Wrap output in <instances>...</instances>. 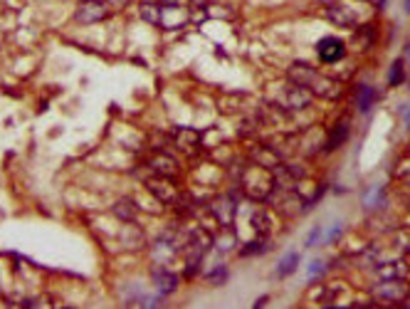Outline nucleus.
Listing matches in <instances>:
<instances>
[{
	"instance_id": "nucleus-1",
	"label": "nucleus",
	"mask_w": 410,
	"mask_h": 309,
	"mask_svg": "<svg viewBox=\"0 0 410 309\" xmlns=\"http://www.w3.org/2000/svg\"><path fill=\"white\" fill-rule=\"evenodd\" d=\"M287 79L294 82V85L304 87V89L312 92V97L326 99V102H334V99L341 97V89L344 85L338 79L329 77V74H321L319 70H314L307 62H294L287 70Z\"/></svg>"
},
{
	"instance_id": "nucleus-2",
	"label": "nucleus",
	"mask_w": 410,
	"mask_h": 309,
	"mask_svg": "<svg viewBox=\"0 0 410 309\" xmlns=\"http://www.w3.org/2000/svg\"><path fill=\"white\" fill-rule=\"evenodd\" d=\"M240 186H242V193L245 198L250 200H267L274 191V176H272V171L265 169V166L250 164L242 166V176H240Z\"/></svg>"
},
{
	"instance_id": "nucleus-3",
	"label": "nucleus",
	"mask_w": 410,
	"mask_h": 309,
	"mask_svg": "<svg viewBox=\"0 0 410 309\" xmlns=\"http://www.w3.org/2000/svg\"><path fill=\"white\" fill-rule=\"evenodd\" d=\"M191 20V8L188 0H161V18L158 28L163 30H181Z\"/></svg>"
},
{
	"instance_id": "nucleus-4",
	"label": "nucleus",
	"mask_w": 410,
	"mask_h": 309,
	"mask_svg": "<svg viewBox=\"0 0 410 309\" xmlns=\"http://www.w3.org/2000/svg\"><path fill=\"white\" fill-rule=\"evenodd\" d=\"M312 99H314L312 92L304 89V87H299V85H294V82H290V85L279 92L277 107L284 111H302L312 104Z\"/></svg>"
},
{
	"instance_id": "nucleus-5",
	"label": "nucleus",
	"mask_w": 410,
	"mask_h": 309,
	"mask_svg": "<svg viewBox=\"0 0 410 309\" xmlns=\"http://www.w3.org/2000/svg\"><path fill=\"white\" fill-rule=\"evenodd\" d=\"M267 200H272V203H274V208L282 213L284 218H296V215H302V213L307 211V206H304V198L296 193V191H279V188H274Z\"/></svg>"
},
{
	"instance_id": "nucleus-6",
	"label": "nucleus",
	"mask_w": 410,
	"mask_h": 309,
	"mask_svg": "<svg viewBox=\"0 0 410 309\" xmlns=\"http://www.w3.org/2000/svg\"><path fill=\"white\" fill-rule=\"evenodd\" d=\"M376 302H405L410 297V282L403 279H380L374 287Z\"/></svg>"
},
{
	"instance_id": "nucleus-7",
	"label": "nucleus",
	"mask_w": 410,
	"mask_h": 309,
	"mask_svg": "<svg viewBox=\"0 0 410 309\" xmlns=\"http://www.w3.org/2000/svg\"><path fill=\"white\" fill-rule=\"evenodd\" d=\"M146 188H149L161 203H166V206H175V203L181 200V191H178V186L173 183V178L153 176L146 181Z\"/></svg>"
},
{
	"instance_id": "nucleus-8",
	"label": "nucleus",
	"mask_w": 410,
	"mask_h": 309,
	"mask_svg": "<svg viewBox=\"0 0 410 309\" xmlns=\"http://www.w3.org/2000/svg\"><path fill=\"white\" fill-rule=\"evenodd\" d=\"M107 15H109L107 3H102V0H82V6H77V10H74V20L79 25L102 23Z\"/></svg>"
},
{
	"instance_id": "nucleus-9",
	"label": "nucleus",
	"mask_w": 410,
	"mask_h": 309,
	"mask_svg": "<svg viewBox=\"0 0 410 309\" xmlns=\"http://www.w3.org/2000/svg\"><path fill=\"white\" fill-rule=\"evenodd\" d=\"M149 171H151L153 176H166V178H175L181 173V166L175 161L173 156H169L166 151H156L149 161H146Z\"/></svg>"
},
{
	"instance_id": "nucleus-10",
	"label": "nucleus",
	"mask_w": 410,
	"mask_h": 309,
	"mask_svg": "<svg viewBox=\"0 0 410 309\" xmlns=\"http://www.w3.org/2000/svg\"><path fill=\"white\" fill-rule=\"evenodd\" d=\"M173 144L178 151H183L186 156H198L200 146H203V136H200V131H195V129H178V131L173 134Z\"/></svg>"
},
{
	"instance_id": "nucleus-11",
	"label": "nucleus",
	"mask_w": 410,
	"mask_h": 309,
	"mask_svg": "<svg viewBox=\"0 0 410 309\" xmlns=\"http://www.w3.org/2000/svg\"><path fill=\"white\" fill-rule=\"evenodd\" d=\"M316 55H319V60L326 62V65H334V62H338L346 55L344 40H338V37H324V40H319V45H316Z\"/></svg>"
},
{
	"instance_id": "nucleus-12",
	"label": "nucleus",
	"mask_w": 410,
	"mask_h": 309,
	"mask_svg": "<svg viewBox=\"0 0 410 309\" xmlns=\"http://www.w3.org/2000/svg\"><path fill=\"white\" fill-rule=\"evenodd\" d=\"M324 18L329 20V23L336 25V28H354V25H356V15H354V10L346 8L344 3H338V0L324 8Z\"/></svg>"
},
{
	"instance_id": "nucleus-13",
	"label": "nucleus",
	"mask_w": 410,
	"mask_h": 309,
	"mask_svg": "<svg viewBox=\"0 0 410 309\" xmlns=\"http://www.w3.org/2000/svg\"><path fill=\"white\" fill-rule=\"evenodd\" d=\"M208 208H211V213L215 215V220L220 225H233V218H235V203H233V198L230 195H217V198H213V203H208Z\"/></svg>"
},
{
	"instance_id": "nucleus-14",
	"label": "nucleus",
	"mask_w": 410,
	"mask_h": 309,
	"mask_svg": "<svg viewBox=\"0 0 410 309\" xmlns=\"http://www.w3.org/2000/svg\"><path fill=\"white\" fill-rule=\"evenodd\" d=\"M250 161H255V164L265 166V169L272 171L274 166L282 164V156L274 151V146L272 144H259V146H252V151H250Z\"/></svg>"
},
{
	"instance_id": "nucleus-15",
	"label": "nucleus",
	"mask_w": 410,
	"mask_h": 309,
	"mask_svg": "<svg viewBox=\"0 0 410 309\" xmlns=\"http://www.w3.org/2000/svg\"><path fill=\"white\" fill-rule=\"evenodd\" d=\"M410 265L403 260H388V262H378L376 265V277L378 279H403L408 277Z\"/></svg>"
},
{
	"instance_id": "nucleus-16",
	"label": "nucleus",
	"mask_w": 410,
	"mask_h": 309,
	"mask_svg": "<svg viewBox=\"0 0 410 309\" xmlns=\"http://www.w3.org/2000/svg\"><path fill=\"white\" fill-rule=\"evenodd\" d=\"M349 134H351V122H349V119H338L336 127H334L332 134H329V139H326L324 151H336L338 146L346 144Z\"/></svg>"
},
{
	"instance_id": "nucleus-17",
	"label": "nucleus",
	"mask_w": 410,
	"mask_h": 309,
	"mask_svg": "<svg viewBox=\"0 0 410 309\" xmlns=\"http://www.w3.org/2000/svg\"><path fill=\"white\" fill-rule=\"evenodd\" d=\"M111 213H114L121 223H133L136 215H139V206L131 198H119L114 203V208H111Z\"/></svg>"
},
{
	"instance_id": "nucleus-18",
	"label": "nucleus",
	"mask_w": 410,
	"mask_h": 309,
	"mask_svg": "<svg viewBox=\"0 0 410 309\" xmlns=\"http://www.w3.org/2000/svg\"><path fill=\"white\" fill-rule=\"evenodd\" d=\"M153 279H156V287H158V295H171V292L178 290V277L169 270H156L153 273Z\"/></svg>"
},
{
	"instance_id": "nucleus-19",
	"label": "nucleus",
	"mask_w": 410,
	"mask_h": 309,
	"mask_svg": "<svg viewBox=\"0 0 410 309\" xmlns=\"http://www.w3.org/2000/svg\"><path fill=\"white\" fill-rule=\"evenodd\" d=\"M376 97H378V94H376V89L371 85H358L356 87V107L361 111L371 109V107L376 104Z\"/></svg>"
},
{
	"instance_id": "nucleus-20",
	"label": "nucleus",
	"mask_w": 410,
	"mask_h": 309,
	"mask_svg": "<svg viewBox=\"0 0 410 309\" xmlns=\"http://www.w3.org/2000/svg\"><path fill=\"white\" fill-rule=\"evenodd\" d=\"M383 203H386V191H383V186L368 188L366 193H363V208H366V211H374V208L383 206Z\"/></svg>"
},
{
	"instance_id": "nucleus-21",
	"label": "nucleus",
	"mask_w": 410,
	"mask_h": 309,
	"mask_svg": "<svg viewBox=\"0 0 410 309\" xmlns=\"http://www.w3.org/2000/svg\"><path fill=\"white\" fill-rule=\"evenodd\" d=\"M141 18L146 20L149 25H158V18H161V6H158L156 0H144L139 6Z\"/></svg>"
},
{
	"instance_id": "nucleus-22",
	"label": "nucleus",
	"mask_w": 410,
	"mask_h": 309,
	"mask_svg": "<svg viewBox=\"0 0 410 309\" xmlns=\"http://www.w3.org/2000/svg\"><path fill=\"white\" fill-rule=\"evenodd\" d=\"M252 228L257 231V235H267L272 231V218L265 208H257L252 215Z\"/></svg>"
},
{
	"instance_id": "nucleus-23",
	"label": "nucleus",
	"mask_w": 410,
	"mask_h": 309,
	"mask_svg": "<svg viewBox=\"0 0 410 309\" xmlns=\"http://www.w3.org/2000/svg\"><path fill=\"white\" fill-rule=\"evenodd\" d=\"M205 15L208 18H217V20H233L235 18V10L230 6H220V3H211V6H203Z\"/></svg>"
},
{
	"instance_id": "nucleus-24",
	"label": "nucleus",
	"mask_w": 410,
	"mask_h": 309,
	"mask_svg": "<svg viewBox=\"0 0 410 309\" xmlns=\"http://www.w3.org/2000/svg\"><path fill=\"white\" fill-rule=\"evenodd\" d=\"M296 267H299V255H296V253L284 255L282 262H279V267H277V275H279V277H290Z\"/></svg>"
},
{
	"instance_id": "nucleus-25",
	"label": "nucleus",
	"mask_w": 410,
	"mask_h": 309,
	"mask_svg": "<svg viewBox=\"0 0 410 309\" xmlns=\"http://www.w3.org/2000/svg\"><path fill=\"white\" fill-rule=\"evenodd\" d=\"M403 79H405V65H403V60H396L391 65V72H388V85L400 87L403 85Z\"/></svg>"
},
{
	"instance_id": "nucleus-26",
	"label": "nucleus",
	"mask_w": 410,
	"mask_h": 309,
	"mask_svg": "<svg viewBox=\"0 0 410 309\" xmlns=\"http://www.w3.org/2000/svg\"><path fill=\"white\" fill-rule=\"evenodd\" d=\"M270 250V243H267L265 235H259L257 240H252L250 245H245V248L240 250V255H259V253H267Z\"/></svg>"
},
{
	"instance_id": "nucleus-27",
	"label": "nucleus",
	"mask_w": 410,
	"mask_h": 309,
	"mask_svg": "<svg viewBox=\"0 0 410 309\" xmlns=\"http://www.w3.org/2000/svg\"><path fill=\"white\" fill-rule=\"evenodd\" d=\"M225 279H228V270L225 267H217V270H213V273H208V282L211 285H223Z\"/></svg>"
},
{
	"instance_id": "nucleus-28",
	"label": "nucleus",
	"mask_w": 410,
	"mask_h": 309,
	"mask_svg": "<svg viewBox=\"0 0 410 309\" xmlns=\"http://www.w3.org/2000/svg\"><path fill=\"white\" fill-rule=\"evenodd\" d=\"M396 248H398L403 255L410 253V231L398 233V237H396Z\"/></svg>"
},
{
	"instance_id": "nucleus-29",
	"label": "nucleus",
	"mask_w": 410,
	"mask_h": 309,
	"mask_svg": "<svg viewBox=\"0 0 410 309\" xmlns=\"http://www.w3.org/2000/svg\"><path fill=\"white\" fill-rule=\"evenodd\" d=\"M326 273V265L321 260H314L312 265H309V277L312 279H316L319 275H324Z\"/></svg>"
},
{
	"instance_id": "nucleus-30",
	"label": "nucleus",
	"mask_w": 410,
	"mask_h": 309,
	"mask_svg": "<svg viewBox=\"0 0 410 309\" xmlns=\"http://www.w3.org/2000/svg\"><path fill=\"white\" fill-rule=\"evenodd\" d=\"M341 233H344V223H336L332 228V233H329V243H334V240H336L338 235H341Z\"/></svg>"
},
{
	"instance_id": "nucleus-31",
	"label": "nucleus",
	"mask_w": 410,
	"mask_h": 309,
	"mask_svg": "<svg viewBox=\"0 0 410 309\" xmlns=\"http://www.w3.org/2000/svg\"><path fill=\"white\" fill-rule=\"evenodd\" d=\"M321 235V228H314L312 231V235H309V240H307V248H312V245H316V237Z\"/></svg>"
},
{
	"instance_id": "nucleus-32",
	"label": "nucleus",
	"mask_w": 410,
	"mask_h": 309,
	"mask_svg": "<svg viewBox=\"0 0 410 309\" xmlns=\"http://www.w3.org/2000/svg\"><path fill=\"white\" fill-rule=\"evenodd\" d=\"M109 6H114V8H127L131 0H107Z\"/></svg>"
},
{
	"instance_id": "nucleus-33",
	"label": "nucleus",
	"mask_w": 410,
	"mask_h": 309,
	"mask_svg": "<svg viewBox=\"0 0 410 309\" xmlns=\"http://www.w3.org/2000/svg\"><path fill=\"white\" fill-rule=\"evenodd\" d=\"M316 3H321V6H332V3H336V0H316Z\"/></svg>"
},
{
	"instance_id": "nucleus-34",
	"label": "nucleus",
	"mask_w": 410,
	"mask_h": 309,
	"mask_svg": "<svg viewBox=\"0 0 410 309\" xmlns=\"http://www.w3.org/2000/svg\"><path fill=\"white\" fill-rule=\"evenodd\" d=\"M403 183H405V186L410 188V173H405V176H403Z\"/></svg>"
},
{
	"instance_id": "nucleus-35",
	"label": "nucleus",
	"mask_w": 410,
	"mask_h": 309,
	"mask_svg": "<svg viewBox=\"0 0 410 309\" xmlns=\"http://www.w3.org/2000/svg\"><path fill=\"white\" fill-rule=\"evenodd\" d=\"M405 57L410 60V43H408V47H405Z\"/></svg>"
},
{
	"instance_id": "nucleus-36",
	"label": "nucleus",
	"mask_w": 410,
	"mask_h": 309,
	"mask_svg": "<svg viewBox=\"0 0 410 309\" xmlns=\"http://www.w3.org/2000/svg\"><path fill=\"white\" fill-rule=\"evenodd\" d=\"M405 10H408V12H410V0H405Z\"/></svg>"
},
{
	"instance_id": "nucleus-37",
	"label": "nucleus",
	"mask_w": 410,
	"mask_h": 309,
	"mask_svg": "<svg viewBox=\"0 0 410 309\" xmlns=\"http://www.w3.org/2000/svg\"><path fill=\"white\" fill-rule=\"evenodd\" d=\"M368 3H374V0H368Z\"/></svg>"
}]
</instances>
